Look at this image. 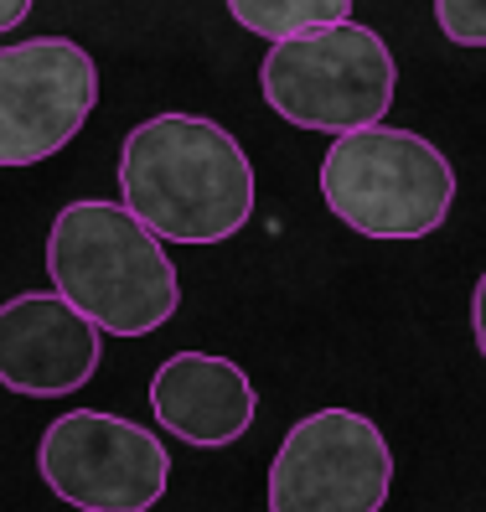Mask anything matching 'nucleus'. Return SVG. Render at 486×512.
<instances>
[{
  "label": "nucleus",
  "mask_w": 486,
  "mask_h": 512,
  "mask_svg": "<svg viewBox=\"0 0 486 512\" xmlns=\"http://www.w3.org/2000/svg\"><path fill=\"white\" fill-rule=\"evenodd\" d=\"M259 88L285 125L347 135L362 125H383L399 94V63L373 26H357L347 16L275 42L264 52Z\"/></svg>",
  "instance_id": "nucleus-4"
},
{
  "label": "nucleus",
  "mask_w": 486,
  "mask_h": 512,
  "mask_svg": "<svg viewBox=\"0 0 486 512\" xmlns=\"http://www.w3.org/2000/svg\"><path fill=\"white\" fill-rule=\"evenodd\" d=\"M150 414L156 425L197 450H223L243 440L259 414V394L233 357L176 352L150 378Z\"/></svg>",
  "instance_id": "nucleus-9"
},
{
  "label": "nucleus",
  "mask_w": 486,
  "mask_h": 512,
  "mask_svg": "<svg viewBox=\"0 0 486 512\" xmlns=\"http://www.w3.org/2000/svg\"><path fill=\"white\" fill-rule=\"evenodd\" d=\"M32 6H37V0H0V37L16 32V26L32 16Z\"/></svg>",
  "instance_id": "nucleus-13"
},
{
  "label": "nucleus",
  "mask_w": 486,
  "mask_h": 512,
  "mask_svg": "<svg viewBox=\"0 0 486 512\" xmlns=\"http://www.w3.org/2000/svg\"><path fill=\"white\" fill-rule=\"evenodd\" d=\"M125 207L161 244H228L254 213L243 145L202 114H156L119 145Z\"/></svg>",
  "instance_id": "nucleus-1"
},
{
  "label": "nucleus",
  "mask_w": 486,
  "mask_h": 512,
  "mask_svg": "<svg viewBox=\"0 0 486 512\" xmlns=\"http://www.w3.org/2000/svg\"><path fill=\"white\" fill-rule=\"evenodd\" d=\"M52 290L114 337H150L181 306L176 264L130 207L83 197L52 218L47 233Z\"/></svg>",
  "instance_id": "nucleus-2"
},
{
  "label": "nucleus",
  "mask_w": 486,
  "mask_h": 512,
  "mask_svg": "<svg viewBox=\"0 0 486 512\" xmlns=\"http://www.w3.org/2000/svg\"><path fill=\"white\" fill-rule=\"evenodd\" d=\"M471 331H476V347H481V357H486V269H481L476 295H471Z\"/></svg>",
  "instance_id": "nucleus-12"
},
{
  "label": "nucleus",
  "mask_w": 486,
  "mask_h": 512,
  "mask_svg": "<svg viewBox=\"0 0 486 512\" xmlns=\"http://www.w3.org/2000/svg\"><path fill=\"white\" fill-rule=\"evenodd\" d=\"M321 197L352 233L414 244L445 228L455 207V166L435 140L399 125H362L331 140Z\"/></svg>",
  "instance_id": "nucleus-3"
},
{
  "label": "nucleus",
  "mask_w": 486,
  "mask_h": 512,
  "mask_svg": "<svg viewBox=\"0 0 486 512\" xmlns=\"http://www.w3.org/2000/svg\"><path fill=\"white\" fill-rule=\"evenodd\" d=\"M435 21L455 47H486V0H435Z\"/></svg>",
  "instance_id": "nucleus-11"
},
{
  "label": "nucleus",
  "mask_w": 486,
  "mask_h": 512,
  "mask_svg": "<svg viewBox=\"0 0 486 512\" xmlns=\"http://www.w3.org/2000/svg\"><path fill=\"white\" fill-rule=\"evenodd\" d=\"M99 373V326L57 290L0 306V383L26 399H63Z\"/></svg>",
  "instance_id": "nucleus-8"
},
{
  "label": "nucleus",
  "mask_w": 486,
  "mask_h": 512,
  "mask_svg": "<svg viewBox=\"0 0 486 512\" xmlns=\"http://www.w3.org/2000/svg\"><path fill=\"white\" fill-rule=\"evenodd\" d=\"M357 0H228V16L264 42H285L326 21H347Z\"/></svg>",
  "instance_id": "nucleus-10"
},
{
  "label": "nucleus",
  "mask_w": 486,
  "mask_h": 512,
  "mask_svg": "<svg viewBox=\"0 0 486 512\" xmlns=\"http://www.w3.org/2000/svg\"><path fill=\"white\" fill-rule=\"evenodd\" d=\"M99 104V68L68 37L0 47V166H42Z\"/></svg>",
  "instance_id": "nucleus-7"
},
{
  "label": "nucleus",
  "mask_w": 486,
  "mask_h": 512,
  "mask_svg": "<svg viewBox=\"0 0 486 512\" xmlns=\"http://www.w3.org/2000/svg\"><path fill=\"white\" fill-rule=\"evenodd\" d=\"M393 450L357 409H316L285 430L269 461V512H383Z\"/></svg>",
  "instance_id": "nucleus-6"
},
{
  "label": "nucleus",
  "mask_w": 486,
  "mask_h": 512,
  "mask_svg": "<svg viewBox=\"0 0 486 512\" xmlns=\"http://www.w3.org/2000/svg\"><path fill=\"white\" fill-rule=\"evenodd\" d=\"M37 471L78 512H150L166 497L171 450L125 414L73 409L42 430Z\"/></svg>",
  "instance_id": "nucleus-5"
}]
</instances>
